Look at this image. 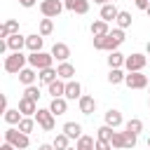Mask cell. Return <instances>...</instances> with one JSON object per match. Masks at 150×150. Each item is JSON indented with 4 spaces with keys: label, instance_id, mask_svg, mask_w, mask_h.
Instances as JSON below:
<instances>
[{
    "label": "cell",
    "instance_id": "6da1fadb",
    "mask_svg": "<svg viewBox=\"0 0 150 150\" xmlns=\"http://www.w3.org/2000/svg\"><path fill=\"white\" fill-rule=\"evenodd\" d=\"M124 42V28H112L108 35H94V49L115 52Z\"/></svg>",
    "mask_w": 150,
    "mask_h": 150
},
{
    "label": "cell",
    "instance_id": "7a4b0ae2",
    "mask_svg": "<svg viewBox=\"0 0 150 150\" xmlns=\"http://www.w3.org/2000/svg\"><path fill=\"white\" fill-rule=\"evenodd\" d=\"M5 141H7V143H12V145H14V148H19V150H26V148L30 145L28 134H23L19 127H9V129L5 131Z\"/></svg>",
    "mask_w": 150,
    "mask_h": 150
},
{
    "label": "cell",
    "instance_id": "3957f363",
    "mask_svg": "<svg viewBox=\"0 0 150 150\" xmlns=\"http://www.w3.org/2000/svg\"><path fill=\"white\" fill-rule=\"evenodd\" d=\"M26 63H28V56H26V54H21V52H12L9 56H5L2 68H5L7 73H19V70L26 68Z\"/></svg>",
    "mask_w": 150,
    "mask_h": 150
},
{
    "label": "cell",
    "instance_id": "277c9868",
    "mask_svg": "<svg viewBox=\"0 0 150 150\" xmlns=\"http://www.w3.org/2000/svg\"><path fill=\"white\" fill-rule=\"evenodd\" d=\"M54 63V56H52V52L47 54V52H30L28 54V66H33L35 70H42V68H49Z\"/></svg>",
    "mask_w": 150,
    "mask_h": 150
},
{
    "label": "cell",
    "instance_id": "5b68a950",
    "mask_svg": "<svg viewBox=\"0 0 150 150\" xmlns=\"http://www.w3.org/2000/svg\"><path fill=\"white\" fill-rule=\"evenodd\" d=\"M33 117H35V122L40 124L42 131H52V129L56 127V120H54L56 115H54L49 108H38V112H35Z\"/></svg>",
    "mask_w": 150,
    "mask_h": 150
},
{
    "label": "cell",
    "instance_id": "8992f818",
    "mask_svg": "<svg viewBox=\"0 0 150 150\" xmlns=\"http://www.w3.org/2000/svg\"><path fill=\"white\" fill-rule=\"evenodd\" d=\"M63 9H66V2H61V0H42L40 2V12L47 19H56Z\"/></svg>",
    "mask_w": 150,
    "mask_h": 150
},
{
    "label": "cell",
    "instance_id": "52a82bcc",
    "mask_svg": "<svg viewBox=\"0 0 150 150\" xmlns=\"http://www.w3.org/2000/svg\"><path fill=\"white\" fill-rule=\"evenodd\" d=\"M145 63H148V56L145 54H129L127 59H124V68H127V73H138V70H143L145 68Z\"/></svg>",
    "mask_w": 150,
    "mask_h": 150
},
{
    "label": "cell",
    "instance_id": "ba28073f",
    "mask_svg": "<svg viewBox=\"0 0 150 150\" xmlns=\"http://www.w3.org/2000/svg\"><path fill=\"white\" fill-rule=\"evenodd\" d=\"M124 84H127L129 89H145V87H148V75H143L141 70H138V73H127Z\"/></svg>",
    "mask_w": 150,
    "mask_h": 150
},
{
    "label": "cell",
    "instance_id": "9c48e42d",
    "mask_svg": "<svg viewBox=\"0 0 150 150\" xmlns=\"http://www.w3.org/2000/svg\"><path fill=\"white\" fill-rule=\"evenodd\" d=\"M68 101H80V96H82V84L77 82V80H68L66 82V94H63Z\"/></svg>",
    "mask_w": 150,
    "mask_h": 150
},
{
    "label": "cell",
    "instance_id": "30bf717a",
    "mask_svg": "<svg viewBox=\"0 0 150 150\" xmlns=\"http://www.w3.org/2000/svg\"><path fill=\"white\" fill-rule=\"evenodd\" d=\"M19 110H21L23 117H33V115L38 112V103H35L33 98H28V96H21V98H19Z\"/></svg>",
    "mask_w": 150,
    "mask_h": 150
},
{
    "label": "cell",
    "instance_id": "8fae6325",
    "mask_svg": "<svg viewBox=\"0 0 150 150\" xmlns=\"http://www.w3.org/2000/svg\"><path fill=\"white\" fill-rule=\"evenodd\" d=\"M52 56L61 63V61H68V56H70V47L66 45V42H54L52 45Z\"/></svg>",
    "mask_w": 150,
    "mask_h": 150
},
{
    "label": "cell",
    "instance_id": "7c38bea8",
    "mask_svg": "<svg viewBox=\"0 0 150 150\" xmlns=\"http://www.w3.org/2000/svg\"><path fill=\"white\" fill-rule=\"evenodd\" d=\"M77 105H80V112H82V115H91V112L96 110V98L89 96V94H82L80 101H77Z\"/></svg>",
    "mask_w": 150,
    "mask_h": 150
},
{
    "label": "cell",
    "instance_id": "4fadbf2b",
    "mask_svg": "<svg viewBox=\"0 0 150 150\" xmlns=\"http://www.w3.org/2000/svg\"><path fill=\"white\" fill-rule=\"evenodd\" d=\"M42 45H45V35H40V33L26 35V49L28 52H42Z\"/></svg>",
    "mask_w": 150,
    "mask_h": 150
},
{
    "label": "cell",
    "instance_id": "5bb4252c",
    "mask_svg": "<svg viewBox=\"0 0 150 150\" xmlns=\"http://www.w3.org/2000/svg\"><path fill=\"white\" fill-rule=\"evenodd\" d=\"M47 94H49L52 98H59V96H63V94H66V80L56 77L54 82H49V84H47Z\"/></svg>",
    "mask_w": 150,
    "mask_h": 150
},
{
    "label": "cell",
    "instance_id": "9a60e30c",
    "mask_svg": "<svg viewBox=\"0 0 150 150\" xmlns=\"http://www.w3.org/2000/svg\"><path fill=\"white\" fill-rule=\"evenodd\" d=\"M16 75H19V82H21L23 87H28V84H35V77H38V70H35L33 66H28V68H23V70H19Z\"/></svg>",
    "mask_w": 150,
    "mask_h": 150
},
{
    "label": "cell",
    "instance_id": "2e32d148",
    "mask_svg": "<svg viewBox=\"0 0 150 150\" xmlns=\"http://www.w3.org/2000/svg\"><path fill=\"white\" fill-rule=\"evenodd\" d=\"M66 9L75 14H87L89 12V0H66Z\"/></svg>",
    "mask_w": 150,
    "mask_h": 150
},
{
    "label": "cell",
    "instance_id": "e0dca14e",
    "mask_svg": "<svg viewBox=\"0 0 150 150\" xmlns=\"http://www.w3.org/2000/svg\"><path fill=\"white\" fill-rule=\"evenodd\" d=\"M117 14H120V9L115 7V2H105V5H101V19L103 21H115L117 19Z\"/></svg>",
    "mask_w": 150,
    "mask_h": 150
},
{
    "label": "cell",
    "instance_id": "ac0fdd59",
    "mask_svg": "<svg viewBox=\"0 0 150 150\" xmlns=\"http://www.w3.org/2000/svg\"><path fill=\"white\" fill-rule=\"evenodd\" d=\"M14 33H19V21H16V19H7V21L0 26V38L7 40V38L14 35Z\"/></svg>",
    "mask_w": 150,
    "mask_h": 150
},
{
    "label": "cell",
    "instance_id": "d6986e66",
    "mask_svg": "<svg viewBox=\"0 0 150 150\" xmlns=\"http://www.w3.org/2000/svg\"><path fill=\"white\" fill-rule=\"evenodd\" d=\"M103 120H105V124H108V127H112V129L122 127V122H124V120H122V112H120V110H115V108H110V110L103 115Z\"/></svg>",
    "mask_w": 150,
    "mask_h": 150
},
{
    "label": "cell",
    "instance_id": "ffe728a7",
    "mask_svg": "<svg viewBox=\"0 0 150 150\" xmlns=\"http://www.w3.org/2000/svg\"><path fill=\"white\" fill-rule=\"evenodd\" d=\"M7 47H9L12 52H21V49L26 47V35H21V33L9 35V38H7Z\"/></svg>",
    "mask_w": 150,
    "mask_h": 150
},
{
    "label": "cell",
    "instance_id": "44dd1931",
    "mask_svg": "<svg viewBox=\"0 0 150 150\" xmlns=\"http://www.w3.org/2000/svg\"><path fill=\"white\" fill-rule=\"evenodd\" d=\"M56 70H59V77H61V80H66V82L75 77V66H73V63H68V61H61V63L56 66Z\"/></svg>",
    "mask_w": 150,
    "mask_h": 150
},
{
    "label": "cell",
    "instance_id": "7402d4cb",
    "mask_svg": "<svg viewBox=\"0 0 150 150\" xmlns=\"http://www.w3.org/2000/svg\"><path fill=\"white\" fill-rule=\"evenodd\" d=\"M59 77V70L54 68V66H49V68H42V70H38V80L42 82V84H49V82H54Z\"/></svg>",
    "mask_w": 150,
    "mask_h": 150
},
{
    "label": "cell",
    "instance_id": "603a6c76",
    "mask_svg": "<svg viewBox=\"0 0 150 150\" xmlns=\"http://www.w3.org/2000/svg\"><path fill=\"white\" fill-rule=\"evenodd\" d=\"M49 110H52L54 115H63V112L68 110V98H66V96L52 98V101H49Z\"/></svg>",
    "mask_w": 150,
    "mask_h": 150
},
{
    "label": "cell",
    "instance_id": "cb8c5ba5",
    "mask_svg": "<svg viewBox=\"0 0 150 150\" xmlns=\"http://www.w3.org/2000/svg\"><path fill=\"white\" fill-rule=\"evenodd\" d=\"M63 134H66L68 138L77 141V138L82 136V124H80V122H66V124H63Z\"/></svg>",
    "mask_w": 150,
    "mask_h": 150
},
{
    "label": "cell",
    "instance_id": "d4e9b609",
    "mask_svg": "<svg viewBox=\"0 0 150 150\" xmlns=\"http://www.w3.org/2000/svg\"><path fill=\"white\" fill-rule=\"evenodd\" d=\"M124 59H127V56H124L122 52H117V49H115V52H108V66H110V68H122V66H124Z\"/></svg>",
    "mask_w": 150,
    "mask_h": 150
},
{
    "label": "cell",
    "instance_id": "484cf974",
    "mask_svg": "<svg viewBox=\"0 0 150 150\" xmlns=\"http://www.w3.org/2000/svg\"><path fill=\"white\" fill-rule=\"evenodd\" d=\"M75 148H77V150H94V148H96V138H91V136H87V134H82V136L77 138V143H75Z\"/></svg>",
    "mask_w": 150,
    "mask_h": 150
},
{
    "label": "cell",
    "instance_id": "4316f807",
    "mask_svg": "<svg viewBox=\"0 0 150 150\" xmlns=\"http://www.w3.org/2000/svg\"><path fill=\"white\" fill-rule=\"evenodd\" d=\"M89 30H91V35H108V33H110V28H108V21H103V19L94 21V23L89 26Z\"/></svg>",
    "mask_w": 150,
    "mask_h": 150
},
{
    "label": "cell",
    "instance_id": "83f0119b",
    "mask_svg": "<svg viewBox=\"0 0 150 150\" xmlns=\"http://www.w3.org/2000/svg\"><path fill=\"white\" fill-rule=\"evenodd\" d=\"M2 117H5V122H7V124H19L23 115H21V110H19V108H16V110H14V108H7Z\"/></svg>",
    "mask_w": 150,
    "mask_h": 150
},
{
    "label": "cell",
    "instance_id": "f1b7e54d",
    "mask_svg": "<svg viewBox=\"0 0 150 150\" xmlns=\"http://www.w3.org/2000/svg\"><path fill=\"white\" fill-rule=\"evenodd\" d=\"M110 143H112V148H117V150H127L124 131H112V136H110Z\"/></svg>",
    "mask_w": 150,
    "mask_h": 150
},
{
    "label": "cell",
    "instance_id": "f546056e",
    "mask_svg": "<svg viewBox=\"0 0 150 150\" xmlns=\"http://www.w3.org/2000/svg\"><path fill=\"white\" fill-rule=\"evenodd\" d=\"M124 70L122 68H110V73H108V82L110 84H120V82H124Z\"/></svg>",
    "mask_w": 150,
    "mask_h": 150
},
{
    "label": "cell",
    "instance_id": "4dcf8cb0",
    "mask_svg": "<svg viewBox=\"0 0 150 150\" xmlns=\"http://www.w3.org/2000/svg\"><path fill=\"white\" fill-rule=\"evenodd\" d=\"M68 141H70V138L61 131V134H56V136H54L52 145H54V150H66V148H70V145H68Z\"/></svg>",
    "mask_w": 150,
    "mask_h": 150
},
{
    "label": "cell",
    "instance_id": "1f68e13d",
    "mask_svg": "<svg viewBox=\"0 0 150 150\" xmlns=\"http://www.w3.org/2000/svg\"><path fill=\"white\" fill-rule=\"evenodd\" d=\"M117 28H129L131 26V14L129 12H124V9H120V14H117Z\"/></svg>",
    "mask_w": 150,
    "mask_h": 150
},
{
    "label": "cell",
    "instance_id": "d6a6232c",
    "mask_svg": "<svg viewBox=\"0 0 150 150\" xmlns=\"http://www.w3.org/2000/svg\"><path fill=\"white\" fill-rule=\"evenodd\" d=\"M16 127H19L23 134H30V131L35 129V117H21V122H19Z\"/></svg>",
    "mask_w": 150,
    "mask_h": 150
},
{
    "label": "cell",
    "instance_id": "836d02e7",
    "mask_svg": "<svg viewBox=\"0 0 150 150\" xmlns=\"http://www.w3.org/2000/svg\"><path fill=\"white\" fill-rule=\"evenodd\" d=\"M124 129H127V131H134V134H141V131H143V120L131 117V120L124 124Z\"/></svg>",
    "mask_w": 150,
    "mask_h": 150
},
{
    "label": "cell",
    "instance_id": "e575fe53",
    "mask_svg": "<svg viewBox=\"0 0 150 150\" xmlns=\"http://www.w3.org/2000/svg\"><path fill=\"white\" fill-rule=\"evenodd\" d=\"M52 30H54V21L45 16V19L40 21V28H38V33H40V35H52Z\"/></svg>",
    "mask_w": 150,
    "mask_h": 150
},
{
    "label": "cell",
    "instance_id": "d590c367",
    "mask_svg": "<svg viewBox=\"0 0 150 150\" xmlns=\"http://www.w3.org/2000/svg\"><path fill=\"white\" fill-rule=\"evenodd\" d=\"M23 96H28V98H33V101L38 103V98H40L42 94H40V87H38V84H28V87L23 89Z\"/></svg>",
    "mask_w": 150,
    "mask_h": 150
},
{
    "label": "cell",
    "instance_id": "8d00e7d4",
    "mask_svg": "<svg viewBox=\"0 0 150 150\" xmlns=\"http://www.w3.org/2000/svg\"><path fill=\"white\" fill-rule=\"evenodd\" d=\"M112 127H108V124H103V127H98L96 129V138H103V141H110V136H112Z\"/></svg>",
    "mask_w": 150,
    "mask_h": 150
},
{
    "label": "cell",
    "instance_id": "74e56055",
    "mask_svg": "<svg viewBox=\"0 0 150 150\" xmlns=\"http://www.w3.org/2000/svg\"><path fill=\"white\" fill-rule=\"evenodd\" d=\"M124 141H127V150H131V148H136V143H138V134L124 129Z\"/></svg>",
    "mask_w": 150,
    "mask_h": 150
},
{
    "label": "cell",
    "instance_id": "f35d334b",
    "mask_svg": "<svg viewBox=\"0 0 150 150\" xmlns=\"http://www.w3.org/2000/svg\"><path fill=\"white\" fill-rule=\"evenodd\" d=\"M94 150H112V143L110 141H103V138H96V148Z\"/></svg>",
    "mask_w": 150,
    "mask_h": 150
},
{
    "label": "cell",
    "instance_id": "ab89813d",
    "mask_svg": "<svg viewBox=\"0 0 150 150\" xmlns=\"http://www.w3.org/2000/svg\"><path fill=\"white\" fill-rule=\"evenodd\" d=\"M134 5H136L138 9H143V12H145V9H148V5H150V0H134Z\"/></svg>",
    "mask_w": 150,
    "mask_h": 150
},
{
    "label": "cell",
    "instance_id": "60d3db41",
    "mask_svg": "<svg viewBox=\"0 0 150 150\" xmlns=\"http://www.w3.org/2000/svg\"><path fill=\"white\" fill-rule=\"evenodd\" d=\"M35 2H38V0H19L21 7H35Z\"/></svg>",
    "mask_w": 150,
    "mask_h": 150
},
{
    "label": "cell",
    "instance_id": "b9f144b4",
    "mask_svg": "<svg viewBox=\"0 0 150 150\" xmlns=\"http://www.w3.org/2000/svg\"><path fill=\"white\" fill-rule=\"evenodd\" d=\"M0 150H19V148H14V145H12V143H7V141H5V143H2V145H0Z\"/></svg>",
    "mask_w": 150,
    "mask_h": 150
},
{
    "label": "cell",
    "instance_id": "7bdbcfd3",
    "mask_svg": "<svg viewBox=\"0 0 150 150\" xmlns=\"http://www.w3.org/2000/svg\"><path fill=\"white\" fill-rule=\"evenodd\" d=\"M38 150H54V145L52 143H42V145H38Z\"/></svg>",
    "mask_w": 150,
    "mask_h": 150
},
{
    "label": "cell",
    "instance_id": "ee69618b",
    "mask_svg": "<svg viewBox=\"0 0 150 150\" xmlns=\"http://www.w3.org/2000/svg\"><path fill=\"white\" fill-rule=\"evenodd\" d=\"M94 2H96V5H105L108 0H94Z\"/></svg>",
    "mask_w": 150,
    "mask_h": 150
},
{
    "label": "cell",
    "instance_id": "f6af8a7d",
    "mask_svg": "<svg viewBox=\"0 0 150 150\" xmlns=\"http://www.w3.org/2000/svg\"><path fill=\"white\" fill-rule=\"evenodd\" d=\"M145 52H148V54H150V40H148V45H145Z\"/></svg>",
    "mask_w": 150,
    "mask_h": 150
},
{
    "label": "cell",
    "instance_id": "bcb514c9",
    "mask_svg": "<svg viewBox=\"0 0 150 150\" xmlns=\"http://www.w3.org/2000/svg\"><path fill=\"white\" fill-rule=\"evenodd\" d=\"M145 12H148V16H150V5H148V9H145Z\"/></svg>",
    "mask_w": 150,
    "mask_h": 150
},
{
    "label": "cell",
    "instance_id": "7dc6e473",
    "mask_svg": "<svg viewBox=\"0 0 150 150\" xmlns=\"http://www.w3.org/2000/svg\"><path fill=\"white\" fill-rule=\"evenodd\" d=\"M66 150H77V148H66Z\"/></svg>",
    "mask_w": 150,
    "mask_h": 150
},
{
    "label": "cell",
    "instance_id": "c3c4849f",
    "mask_svg": "<svg viewBox=\"0 0 150 150\" xmlns=\"http://www.w3.org/2000/svg\"><path fill=\"white\" fill-rule=\"evenodd\" d=\"M148 148H150V136H148Z\"/></svg>",
    "mask_w": 150,
    "mask_h": 150
},
{
    "label": "cell",
    "instance_id": "681fc988",
    "mask_svg": "<svg viewBox=\"0 0 150 150\" xmlns=\"http://www.w3.org/2000/svg\"><path fill=\"white\" fill-rule=\"evenodd\" d=\"M108 2H115V0H108Z\"/></svg>",
    "mask_w": 150,
    "mask_h": 150
},
{
    "label": "cell",
    "instance_id": "f907efd6",
    "mask_svg": "<svg viewBox=\"0 0 150 150\" xmlns=\"http://www.w3.org/2000/svg\"><path fill=\"white\" fill-rule=\"evenodd\" d=\"M148 105H150V101H148Z\"/></svg>",
    "mask_w": 150,
    "mask_h": 150
}]
</instances>
